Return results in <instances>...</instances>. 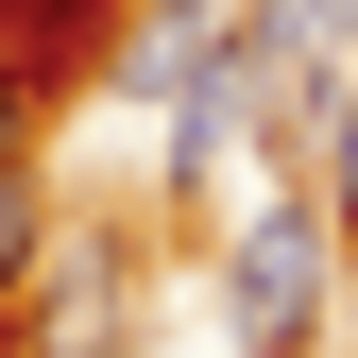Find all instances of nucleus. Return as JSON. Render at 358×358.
Returning <instances> with one entry per match:
<instances>
[{"label": "nucleus", "instance_id": "2", "mask_svg": "<svg viewBox=\"0 0 358 358\" xmlns=\"http://www.w3.org/2000/svg\"><path fill=\"white\" fill-rule=\"evenodd\" d=\"M17 324H34V358H120V324H137V290H120V239H34Z\"/></svg>", "mask_w": 358, "mask_h": 358}, {"label": "nucleus", "instance_id": "6", "mask_svg": "<svg viewBox=\"0 0 358 358\" xmlns=\"http://www.w3.org/2000/svg\"><path fill=\"white\" fill-rule=\"evenodd\" d=\"M103 17V0H0V52H17V34H85Z\"/></svg>", "mask_w": 358, "mask_h": 358}, {"label": "nucleus", "instance_id": "3", "mask_svg": "<svg viewBox=\"0 0 358 358\" xmlns=\"http://www.w3.org/2000/svg\"><path fill=\"white\" fill-rule=\"evenodd\" d=\"M34 120H52V69L0 52V171H34Z\"/></svg>", "mask_w": 358, "mask_h": 358}, {"label": "nucleus", "instance_id": "4", "mask_svg": "<svg viewBox=\"0 0 358 358\" xmlns=\"http://www.w3.org/2000/svg\"><path fill=\"white\" fill-rule=\"evenodd\" d=\"M34 239H52V222H34V171H0V307L34 290Z\"/></svg>", "mask_w": 358, "mask_h": 358}, {"label": "nucleus", "instance_id": "5", "mask_svg": "<svg viewBox=\"0 0 358 358\" xmlns=\"http://www.w3.org/2000/svg\"><path fill=\"white\" fill-rule=\"evenodd\" d=\"M324 222H341V239H358V85H341V103H324Z\"/></svg>", "mask_w": 358, "mask_h": 358}, {"label": "nucleus", "instance_id": "1", "mask_svg": "<svg viewBox=\"0 0 358 358\" xmlns=\"http://www.w3.org/2000/svg\"><path fill=\"white\" fill-rule=\"evenodd\" d=\"M324 307H341V222L307 188H273L222 239V324H239V358H324Z\"/></svg>", "mask_w": 358, "mask_h": 358}]
</instances>
